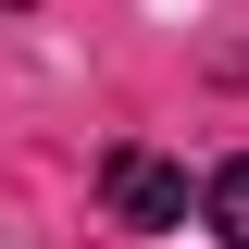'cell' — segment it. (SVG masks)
Returning <instances> with one entry per match:
<instances>
[{
  "label": "cell",
  "instance_id": "obj_2",
  "mask_svg": "<svg viewBox=\"0 0 249 249\" xmlns=\"http://www.w3.org/2000/svg\"><path fill=\"white\" fill-rule=\"evenodd\" d=\"M199 224H212V237H224V249H249V150H237V162H224V175H212V187H199Z\"/></svg>",
  "mask_w": 249,
  "mask_h": 249
},
{
  "label": "cell",
  "instance_id": "obj_1",
  "mask_svg": "<svg viewBox=\"0 0 249 249\" xmlns=\"http://www.w3.org/2000/svg\"><path fill=\"white\" fill-rule=\"evenodd\" d=\"M100 212H112L124 237H175L199 199H187V162H162V150H112V162H100Z\"/></svg>",
  "mask_w": 249,
  "mask_h": 249
}]
</instances>
